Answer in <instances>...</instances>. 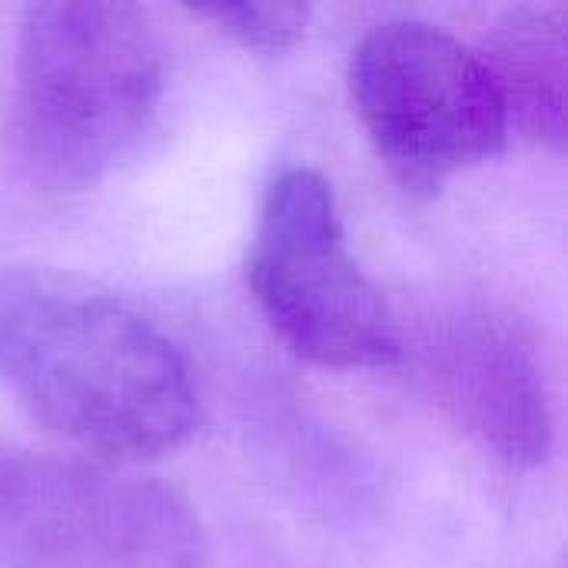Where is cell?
Wrapping results in <instances>:
<instances>
[{"label":"cell","mask_w":568,"mask_h":568,"mask_svg":"<svg viewBox=\"0 0 568 568\" xmlns=\"http://www.w3.org/2000/svg\"><path fill=\"white\" fill-rule=\"evenodd\" d=\"M566 27L562 7H519L493 27L486 53H479L503 97L509 130L556 153L566 146Z\"/></svg>","instance_id":"obj_7"},{"label":"cell","mask_w":568,"mask_h":568,"mask_svg":"<svg viewBox=\"0 0 568 568\" xmlns=\"http://www.w3.org/2000/svg\"><path fill=\"white\" fill-rule=\"evenodd\" d=\"M246 276L266 323L296 356L326 369L399 359L393 310L353 260L323 173L286 166L266 186Z\"/></svg>","instance_id":"obj_4"},{"label":"cell","mask_w":568,"mask_h":568,"mask_svg":"<svg viewBox=\"0 0 568 568\" xmlns=\"http://www.w3.org/2000/svg\"><path fill=\"white\" fill-rule=\"evenodd\" d=\"M163 93V50L133 3H30L20 17L7 146L40 190L106 176L143 136Z\"/></svg>","instance_id":"obj_2"},{"label":"cell","mask_w":568,"mask_h":568,"mask_svg":"<svg viewBox=\"0 0 568 568\" xmlns=\"http://www.w3.org/2000/svg\"><path fill=\"white\" fill-rule=\"evenodd\" d=\"M193 13L213 20L240 47L260 53H283L296 47L310 23L306 3H216L196 7Z\"/></svg>","instance_id":"obj_8"},{"label":"cell","mask_w":568,"mask_h":568,"mask_svg":"<svg viewBox=\"0 0 568 568\" xmlns=\"http://www.w3.org/2000/svg\"><path fill=\"white\" fill-rule=\"evenodd\" d=\"M429 379L446 413L496 459L532 469L552 453L546 376L519 326L486 306L453 313L426 346Z\"/></svg>","instance_id":"obj_6"},{"label":"cell","mask_w":568,"mask_h":568,"mask_svg":"<svg viewBox=\"0 0 568 568\" xmlns=\"http://www.w3.org/2000/svg\"><path fill=\"white\" fill-rule=\"evenodd\" d=\"M0 383L50 433L113 463L166 456L200 426L173 339L70 270L0 266Z\"/></svg>","instance_id":"obj_1"},{"label":"cell","mask_w":568,"mask_h":568,"mask_svg":"<svg viewBox=\"0 0 568 568\" xmlns=\"http://www.w3.org/2000/svg\"><path fill=\"white\" fill-rule=\"evenodd\" d=\"M210 539L173 489L53 456H0V568H206Z\"/></svg>","instance_id":"obj_5"},{"label":"cell","mask_w":568,"mask_h":568,"mask_svg":"<svg viewBox=\"0 0 568 568\" xmlns=\"http://www.w3.org/2000/svg\"><path fill=\"white\" fill-rule=\"evenodd\" d=\"M349 97L373 150L413 193H436L509 136L483 57L426 20L396 17L363 33L349 57Z\"/></svg>","instance_id":"obj_3"}]
</instances>
